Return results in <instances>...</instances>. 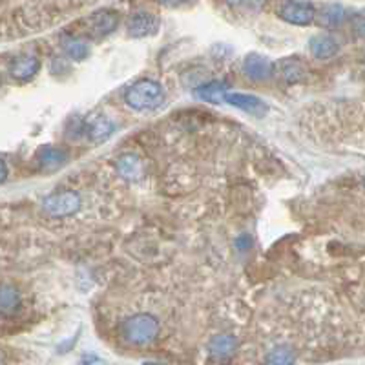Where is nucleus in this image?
<instances>
[{
    "mask_svg": "<svg viewBox=\"0 0 365 365\" xmlns=\"http://www.w3.org/2000/svg\"><path fill=\"white\" fill-rule=\"evenodd\" d=\"M124 100L130 108L137 110V112H152L165 103V90L156 81L143 79L128 88L124 93Z\"/></svg>",
    "mask_w": 365,
    "mask_h": 365,
    "instance_id": "f257e3e1",
    "label": "nucleus"
},
{
    "mask_svg": "<svg viewBox=\"0 0 365 365\" xmlns=\"http://www.w3.org/2000/svg\"><path fill=\"white\" fill-rule=\"evenodd\" d=\"M159 335V322L152 314H135L122 323V338L132 345H146Z\"/></svg>",
    "mask_w": 365,
    "mask_h": 365,
    "instance_id": "f03ea898",
    "label": "nucleus"
},
{
    "mask_svg": "<svg viewBox=\"0 0 365 365\" xmlns=\"http://www.w3.org/2000/svg\"><path fill=\"white\" fill-rule=\"evenodd\" d=\"M42 209L52 218H66L81 209V197L75 192L52 194L42 201Z\"/></svg>",
    "mask_w": 365,
    "mask_h": 365,
    "instance_id": "7ed1b4c3",
    "label": "nucleus"
},
{
    "mask_svg": "<svg viewBox=\"0 0 365 365\" xmlns=\"http://www.w3.org/2000/svg\"><path fill=\"white\" fill-rule=\"evenodd\" d=\"M279 18H283L289 24L294 26H309L311 22L316 18V9L311 2H301V0H287L283 2L278 9Z\"/></svg>",
    "mask_w": 365,
    "mask_h": 365,
    "instance_id": "20e7f679",
    "label": "nucleus"
},
{
    "mask_svg": "<svg viewBox=\"0 0 365 365\" xmlns=\"http://www.w3.org/2000/svg\"><path fill=\"white\" fill-rule=\"evenodd\" d=\"M243 74L250 81L261 83V81H267V79L272 77L274 64L267 57L260 55V53H250V55L245 57Z\"/></svg>",
    "mask_w": 365,
    "mask_h": 365,
    "instance_id": "39448f33",
    "label": "nucleus"
},
{
    "mask_svg": "<svg viewBox=\"0 0 365 365\" xmlns=\"http://www.w3.org/2000/svg\"><path fill=\"white\" fill-rule=\"evenodd\" d=\"M157 30H159V18L153 13H148V11L132 15L127 22L128 35L135 37V39L153 35Z\"/></svg>",
    "mask_w": 365,
    "mask_h": 365,
    "instance_id": "423d86ee",
    "label": "nucleus"
},
{
    "mask_svg": "<svg viewBox=\"0 0 365 365\" xmlns=\"http://www.w3.org/2000/svg\"><path fill=\"white\" fill-rule=\"evenodd\" d=\"M113 130H115V124L106 115H103V113H93L90 119L84 121V134L93 143L106 141L113 134Z\"/></svg>",
    "mask_w": 365,
    "mask_h": 365,
    "instance_id": "0eeeda50",
    "label": "nucleus"
},
{
    "mask_svg": "<svg viewBox=\"0 0 365 365\" xmlns=\"http://www.w3.org/2000/svg\"><path fill=\"white\" fill-rule=\"evenodd\" d=\"M226 103L231 106H236V108L243 110V112L250 113L254 117H263L267 112H269V106L260 99V97L247 95V93H228L226 95Z\"/></svg>",
    "mask_w": 365,
    "mask_h": 365,
    "instance_id": "6e6552de",
    "label": "nucleus"
},
{
    "mask_svg": "<svg viewBox=\"0 0 365 365\" xmlns=\"http://www.w3.org/2000/svg\"><path fill=\"white\" fill-rule=\"evenodd\" d=\"M117 24V13H113L110 9H103V11H97V13H93L91 17H88V31L95 37L108 35V33L115 31Z\"/></svg>",
    "mask_w": 365,
    "mask_h": 365,
    "instance_id": "1a4fd4ad",
    "label": "nucleus"
},
{
    "mask_svg": "<svg viewBox=\"0 0 365 365\" xmlns=\"http://www.w3.org/2000/svg\"><path fill=\"white\" fill-rule=\"evenodd\" d=\"M238 340L231 335H218L209 342V354L214 361H226L234 357Z\"/></svg>",
    "mask_w": 365,
    "mask_h": 365,
    "instance_id": "9d476101",
    "label": "nucleus"
},
{
    "mask_svg": "<svg viewBox=\"0 0 365 365\" xmlns=\"http://www.w3.org/2000/svg\"><path fill=\"white\" fill-rule=\"evenodd\" d=\"M68 153L64 150L57 146H40L39 152H37V163L42 170H48V172H53V170H59L61 166H64L68 163Z\"/></svg>",
    "mask_w": 365,
    "mask_h": 365,
    "instance_id": "9b49d317",
    "label": "nucleus"
},
{
    "mask_svg": "<svg viewBox=\"0 0 365 365\" xmlns=\"http://www.w3.org/2000/svg\"><path fill=\"white\" fill-rule=\"evenodd\" d=\"M309 50L316 59L327 61V59H332L340 52V44L332 35L322 33V35H314L309 40Z\"/></svg>",
    "mask_w": 365,
    "mask_h": 365,
    "instance_id": "f8f14e48",
    "label": "nucleus"
},
{
    "mask_svg": "<svg viewBox=\"0 0 365 365\" xmlns=\"http://www.w3.org/2000/svg\"><path fill=\"white\" fill-rule=\"evenodd\" d=\"M40 68V62L33 55H22L11 64V75L18 81H28V79L35 77Z\"/></svg>",
    "mask_w": 365,
    "mask_h": 365,
    "instance_id": "ddd939ff",
    "label": "nucleus"
},
{
    "mask_svg": "<svg viewBox=\"0 0 365 365\" xmlns=\"http://www.w3.org/2000/svg\"><path fill=\"white\" fill-rule=\"evenodd\" d=\"M228 86L219 81H212V83H207L203 86L196 88V95L199 97L204 103H212V105H219L228 95Z\"/></svg>",
    "mask_w": 365,
    "mask_h": 365,
    "instance_id": "4468645a",
    "label": "nucleus"
},
{
    "mask_svg": "<svg viewBox=\"0 0 365 365\" xmlns=\"http://www.w3.org/2000/svg\"><path fill=\"white\" fill-rule=\"evenodd\" d=\"M345 21V9L344 6L340 4H327L320 9V13H318V22H320V26L323 28H338L342 22Z\"/></svg>",
    "mask_w": 365,
    "mask_h": 365,
    "instance_id": "2eb2a0df",
    "label": "nucleus"
},
{
    "mask_svg": "<svg viewBox=\"0 0 365 365\" xmlns=\"http://www.w3.org/2000/svg\"><path fill=\"white\" fill-rule=\"evenodd\" d=\"M21 307V294L11 285H0V314L9 316Z\"/></svg>",
    "mask_w": 365,
    "mask_h": 365,
    "instance_id": "dca6fc26",
    "label": "nucleus"
},
{
    "mask_svg": "<svg viewBox=\"0 0 365 365\" xmlns=\"http://www.w3.org/2000/svg\"><path fill=\"white\" fill-rule=\"evenodd\" d=\"M117 168L119 174L124 179H128V181L141 179V175H143V165H141V161L137 157L130 156V153H128V156H122L121 159H119Z\"/></svg>",
    "mask_w": 365,
    "mask_h": 365,
    "instance_id": "f3484780",
    "label": "nucleus"
},
{
    "mask_svg": "<svg viewBox=\"0 0 365 365\" xmlns=\"http://www.w3.org/2000/svg\"><path fill=\"white\" fill-rule=\"evenodd\" d=\"M64 52L66 55L74 59V61H84L88 55H90V46H88L86 40L77 39V37H71V39L64 40Z\"/></svg>",
    "mask_w": 365,
    "mask_h": 365,
    "instance_id": "a211bd4d",
    "label": "nucleus"
},
{
    "mask_svg": "<svg viewBox=\"0 0 365 365\" xmlns=\"http://www.w3.org/2000/svg\"><path fill=\"white\" fill-rule=\"evenodd\" d=\"M296 361V354L287 345L274 347L267 357V365H292Z\"/></svg>",
    "mask_w": 365,
    "mask_h": 365,
    "instance_id": "6ab92c4d",
    "label": "nucleus"
},
{
    "mask_svg": "<svg viewBox=\"0 0 365 365\" xmlns=\"http://www.w3.org/2000/svg\"><path fill=\"white\" fill-rule=\"evenodd\" d=\"M282 75L287 83H300L301 77H303V66L300 61H285L282 64Z\"/></svg>",
    "mask_w": 365,
    "mask_h": 365,
    "instance_id": "aec40b11",
    "label": "nucleus"
},
{
    "mask_svg": "<svg viewBox=\"0 0 365 365\" xmlns=\"http://www.w3.org/2000/svg\"><path fill=\"white\" fill-rule=\"evenodd\" d=\"M352 30L357 31L360 37H365V9L354 15V18H352Z\"/></svg>",
    "mask_w": 365,
    "mask_h": 365,
    "instance_id": "412c9836",
    "label": "nucleus"
},
{
    "mask_svg": "<svg viewBox=\"0 0 365 365\" xmlns=\"http://www.w3.org/2000/svg\"><path fill=\"white\" fill-rule=\"evenodd\" d=\"M236 247L245 253V250H248V248L253 247V238H250V236H241V238H238V241H236Z\"/></svg>",
    "mask_w": 365,
    "mask_h": 365,
    "instance_id": "4be33fe9",
    "label": "nucleus"
},
{
    "mask_svg": "<svg viewBox=\"0 0 365 365\" xmlns=\"http://www.w3.org/2000/svg\"><path fill=\"white\" fill-rule=\"evenodd\" d=\"M6 178H8V166H6V161L0 157V185L6 181Z\"/></svg>",
    "mask_w": 365,
    "mask_h": 365,
    "instance_id": "5701e85b",
    "label": "nucleus"
},
{
    "mask_svg": "<svg viewBox=\"0 0 365 365\" xmlns=\"http://www.w3.org/2000/svg\"><path fill=\"white\" fill-rule=\"evenodd\" d=\"M157 2H161L165 6H181V4H187L190 0H157Z\"/></svg>",
    "mask_w": 365,
    "mask_h": 365,
    "instance_id": "b1692460",
    "label": "nucleus"
},
{
    "mask_svg": "<svg viewBox=\"0 0 365 365\" xmlns=\"http://www.w3.org/2000/svg\"><path fill=\"white\" fill-rule=\"evenodd\" d=\"M143 365H163V364H156V361H146V364H143Z\"/></svg>",
    "mask_w": 365,
    "mask_h": 365,
    "instance_id": "393cba45",
    "label": "nucleus"
}]
</instances>
